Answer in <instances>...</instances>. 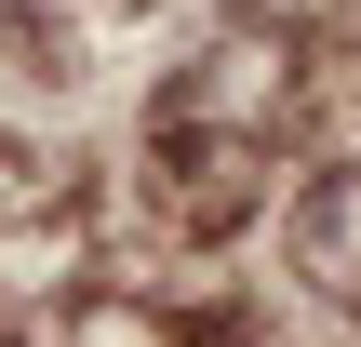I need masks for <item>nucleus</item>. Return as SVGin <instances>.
<instances>
[{
	"label": "nucleus",
	"instance_id": "f257e3e1",
	"mask_svg": "<svg viewBox=\"0 0 361 347\" xmlns=\"http://www.w3.org/2000/svg\"><path fill=\"white\" fill-rule=\"evenodd\" d=\"M295 267L322 294H361V160H335L308 201H295Z\"/></svg>",
	"mask_w": 361,
	"mask_h": 347
}]
</instances>
